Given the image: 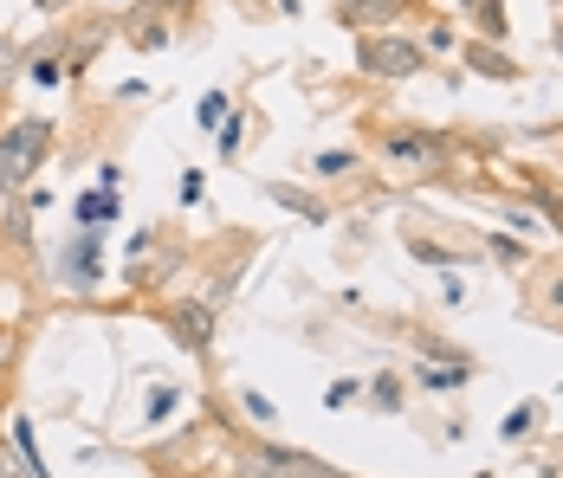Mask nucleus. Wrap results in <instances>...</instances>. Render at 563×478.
Segmentation results:
<instances>
[{"mask_svg":"<svg viewBox=\"0 0 563 478\" xmlns=\"http://www.w3.org/2000/svg\"><path fill=\"white\" fill-rule=\"evenodd\" d=\"M421 375V388H460L466 381V363L453 356V363H428V369H415Z\"/></svg>","mask_w":563,"mask_h":478,"instance_id":"11","label":"nucleus"},{"mask_svg":"<svg viewBox=\"0 0 563 478\" xmlns=\"http://www.w3.org/2000/svg\"><path fill=\"white\" fill-rule=\"evenodd\" d=\"M531 421H538V408H511L499 433H506V440H525V433H531Z\"/></svg>","mask_w":563,"mask_h":478,"instance_id":"15","label":"nucleus"},{"mask_svg":"<svg viewBox=\"0 0 563 478\" xmlns=\"http://www.w3.org/2000/svg\"><path fill=\"white\" fill-rule=\"evenodd\" d=\"M221 110H227V98H221V91H208V98L195 104V116H201V130H214V123H227Z\"/></svg>","mask_w":563,"mask_h":478,"instance_id":"14","label":"nucleus"},{"mask_svg":"<svg viewBox=\"0 0 563 478\" xmlns=\"http://www.w3.org/2000/svg\"><path fill=\"white\" fill-rule=\"evenodd\" d=\"M58 271H65V285H98V271H104V259H98V233H78V240L58 253Z\"/></svg>","mask_w":563,"mask_h":478,"instance_id":"6","label":"nucleus"},{"mask_svg":"<svg viewBox=\"0 0 563 478\" xmlns=\"http://www.w3.org/2000/svg\"><path fill=\"white\" fill-rule=\"evenodd\" d=\"M13 65H20V58H13V46H7V40H0V91H7V85H13Z\"/></svg>","mask_w":563,"mask_h":478,"instance_id":"21","label":"nucleus"},{"mask_svg":"<svg viewBox=\"0 0 563 478\" xmlns=\"http://www.w3.org/2000/svg\"><path fill=\"white\" fill-rule=\"evenodd\" d=\"M389 13H401V0H338L343 26H376V20H389Z\"/></svg>","mask_w":563,"mask_h":478,"instance_id":"8","label":"nucleus"},{"mask_svg":"<svg viewBox=\"0 0 563 478\" xmlns=\"http://www.w3.org/2000/svg\"><path fill=\"white\" fill-rule=\"evenodd\" d=\"M356 65L369 78H415L428 65V46H415V40H356Z\"/></svg>","mask_w":563,"mask_h":478,"instance_id":"2","label":"nucleus"},{"mask_svg":"<svg viewBox=\"0 0 563 478\" xmlns=\"http://www.w3.org/2000/svg\"><path fill=\"white\" fill-rule=\"evenodd\" d=\"M558 53H563V26H558Z\"/></svg>","mask_w":563,"mask_h":478,"instance_id":"24","label":"nucleus"},{"mask_svg":"<svg viewBox=\"0 0 563 478\" xmlns=\"http://www.w3.org/2000/svg\"><path fill=\"white\" fill-rule=\"evenodd\" d=\"M350 168H356V162L343 156V149H331V156H318V175H350Z\"/></svg>","mask_w":563,"mask_h":478,"instance_id":"18","label":"nucleus"},{"mask_svg":"<svg viewBox=\"0 0 563 478\" xmlns=\"http://www.w3.org/2000/svg\"><path fill=\"white\" fill-rule=\"evenodd\" d=\"M111 220H117V194H85V201H78V226H85V233H104Z\"/></svg>","mask_w":563,"mask_h":478,"instance_id":"9","label":"nucleus"},{"mask_svg":"<svg viewBox=\"0 0 563 478\" xmlns=\"http://www.w3.org/2000/svg\"><path fill=\"white\" fill-rule=\"evenodd\" d=\"M551 304H558V311H563V278H558V285H551Z\"/></svg>","mask_w":563,"mask_h":478,"instance_id":"23","label":"nucleus"},{"mask_svg":"<svg viewBox=\"0 0 563 478\" xmlns=\"http://www.w3.org/2000/svg\"><path fill=\"white\" fill-rule=\"evenodd\" d=\"M246 414H253V421H260V426H273V421H279V414H273V401H266V394H246Z\"/></svg>","mask_w":563,"mask_h":478,"instance_id":"17","label":"nucleus"},{"mask_svg":"<svg viewBox=\"0 0 563 478\" xmlns=\"http://www.w3.org/2000/svg\"><path fill=\"white\" fill-rule=\"evenodd\" d=\"M53 149V116H13L0 130V194H20Z\"/></svg>","mask_w":563,"mask_h":478,"instance_id":"1","label":"nucleus"},{"mask_svg":"<svg viewBox=\"0 0 563 478\" xmlns=\"http://www.w3.org/2000/svg\"><path fill=\"white\" fill-rule=\"evenodd\" d=\"M473 13H479V33L486 40H506V0H479Z\"/></svg>","mask_w":563,"mask_h":478,"instance_id":"13","label":"nucleus"},{"mask_svg":"<svg viewBox=\"0 0 563 478\" xmlns=\"http://www.w3.org/2000/svg\"><path fill=\"white\" fill-rule=\"evenodd\" d=\"M383 156L395 162V168H441V136H428V130H415V136H389V149Z\"/></svg>","mask_w":563,"mask_h":478,"instance_id":"5","label":"nucleus"},{"mask_svg":"<svg viewBox=\"0 0 563 478\" xmlns=\"http://www.w3.org/2000/svg\"><path fill=\"white\" fill-rule=\"evenodd\" d=\"M33 7H40V13H65V0H33Z\"/></svg>","mask_w":563,"mask_h":478,"instance_id":"22","label":"nucleus"},{"mask_svg":"<svg viewBox=\"0 0 563 478\" xmlns=\"http://www.w3.org/2000/svg\"><path fill=\"white\" fill-rule=\"evenodd\" d=\"M266 201H279V208L298 213V220H331V208H324L318 194H305V188H285V181H266Z\"/></svg>","mask_w":563,"mask_h":478,"instance_id":"7","label":"nucleus"},{"mask_svg":"<svg viewBox=\"0 0 563 478\" xmlns=\"http://www.w3.org/2000/svg\"><path fill=\"white\" fill-rule=\"evenodd\" d=\"M163 40H169V26H163V20H130V46H136V53H156Z\"/></svg>","mask_w":563,"mask_h":478,"instance_id":"12","label":"nucleus"},{"mask_svg":"<svg viewBox=\"0 0 563 478\" xmlns=\"http://www.w3.org/2000/svg\"><path fill=\"white\" fill-rule=\"evenodd\" d=\"M376 401H383V408H395V401H401V381H395V375H383V381H376Z\"/></svg>","mask_w":563,"mask_h":478,"instance_id":"20","label":"nucleus"},{"mask_svg":"<svg viewBox=\"0 0 563 478\" xmlns=\"http://www.w3.org/2000/svg\"><path fill=\"white\" fill-rule=\"evenodd\" d=\"M466 65H473V71H486V78H518V65H511L499 46H466Z\"/></svg>","mask_w":563,"mask_h":478,"instance_id":"10","label":"nucleus"},{"mask_svg":"<svg viewBox=\"0 0 563 478\" xmlns=\"http://www.w3.org/2000/svg\"><path fill=\"white\" fill-rule=\"evenodd\" d=\"M169 330H175V343H181V349H195V356H201V349L214 343V304H175Z\"/></svg>","mask_w":563,"mask_h":478,"instance_id":"3","label":"nucleus"},{"mask_svg":"<svg viewBox=\"0 0 563 478\" xmlns=\"http://www.w3.org/2000/svg\"><path fill=\"white\" fill-rule=\"evenodd\" d=\"M253 473H260V478H331V466H318L311 453H285V446H260Z\"/></svg>","mask_w":563,"mask_h":478,"instance_id":"4","label":"nucleus"},{"mask_svg":"<svg viewBox=\"0 0 563 478\" xmlns=\"http://www.w3.org/2000/svg\"><path fill=\"white\" fill-rule=\"evenodd\" d=\"M473 7H479V0H473Z\"/></svg>","mask_w":563,"mask_h":478,"instance_id":"25","label":"nucleus"},{"mask_svg":"<svg viewBox=\"0 0 563 478\" xmlns=\"http://www.w3.org/2000/svg\"><path fill=\"white\" fill-rule=\"evenodd\" d=\"M408 246H415V259H428V266H453V253L434 246V240H415V233H408Z\"/></svg>","mask_w":563,"mask_h":478,"instance_id":"16","label":"nucleus"},{"mask_svg":"<svg viewBox=\"0 0 563 478\" xmlns=\"http://www.w3.org/2000/svg\"><path fill=\"white\" fill-rule=\"evenodd\" d=\"M240 130H246L240 116H227V123H221V156H233V149H240Z\"/></svg>","mask_w":563,"mask_h":478,"instance_id":"19","label":"nucleus"}]
</instances>
